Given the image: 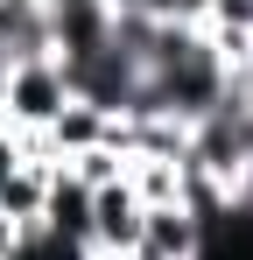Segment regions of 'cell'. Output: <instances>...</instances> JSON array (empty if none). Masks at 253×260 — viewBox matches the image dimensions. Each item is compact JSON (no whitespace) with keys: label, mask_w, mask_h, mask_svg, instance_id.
Returning a JSON list of instances; mask_svg holds the SVG:
<instances>
[{"label":"cell","mask_w":253,"mask_h":260,"mask_svg":"<svg viewBox=\"0 0 253 260\" xmlns=\"http://www.w3.org/2000/svg\"><path fill=\"white\" fill-rule=\"evenodd\" d=\"M71 106V71L56 56L14 63L7 71V99H0V127L7 134H49V120Z\"/></svg>","instance_id":"6da1fadb"},{"label":"cell","mask_w":253,"mask_h":260,"mask_svg":"<svg viewBox=\"0 0 253 260\" xmlns=\"http://www.w3.org/2000/svg\"><path fill=\"white\" fill-rule=\"evenodd\" d=\"M141 218L148 204L134 197V183H106V190H91V225H84V253L91 260H134L141 246Z\"/></svg>","instance_id":"7a4b0ae2"},{"label":"cell","mask_w":253,"mask_h":260,"mask_svg":"<svg viewBox=\"0 0 253 260\" xmlns=\"http://www.w3.org/2000/svg\"><path fill=\"white\" fill-rule=\"evenodd\" d=\"M42 14H49V56L56 63H84L113 36V0H42Z\"/></svg>","instance_id":"3957f363"},{"label":"cell","mask_w":253,"mask_h":260,"mask_svg":"<svg viewBox=\"0 0 253 260\" xmlns=\"http://www.w3.org/2000/svg\"><path fill=\"white\" fill-rule=\"evenodd\" d=\"M204 218L190 211V204H162V211L141 218V246L134 260H204Z\"/></svg>","instance_id":"277c9868"},{"label":"cell","mask_w":253,"mask_h":260,"mask_svg":"<svg viewBox=\"0 0 253 260\" xmlns=\"http://www.w3.org/2000/svg\"><path fill=\"white\" fill-rule=\"evenodd\" d=\"M42 148H49V162L64 169V162H78V155H91V148H113V120L99 113V106H64L56 120H49V134H42Z\"/></svg>","instance_id":"5b68a950"},{"label":"cell","mask_w":253,"mask_h":260,"mask_svg":"<svg viewBox=\"0 0 253 260\" xmlns=\"http://www.w3.org/2000/svg\"><path fill=\"white\" fill-rule=\"evenodd\" d=\"M0 56L7 63L49 56V14H42V0H0Z\"/></svg>","instance_id":"8992f818"},{"label":"cell","mask_w":253,"mask_h":260,"mask_svg":"<svg viewBox=\"0 0 253 260\" xmlns=\"http://www.w3.org/2000/svg\"><path fill=\"white\" fill-rule=\"evenodd\" d=\"M36 225H42V232H56V239H71V246H84V225H91V190H84V183H71V176L56 169Z\"/></svg>","instance_id":"52a82bcc"},{"label":"cell","mask_w":253,"mask_h":260,"mask_svg":"<svg viewBox=\"0 0 253 260\" xmlns=\"http://www.w3.org/2000/svg\"><path fill=\"white\" fill-rule=\"evenodd\" d=\"M49 176H56V162H14L7 169V183H0V211L14 218V225H36L42 218V197H49Z\"/></svg>","instance_id":"ba28073f"},{"label":"cell","mask_w":253,"mask_h":260,"mask_svg":"<svg viewBox=\"0 0 253 260\" xmlns=\"http://www.w3.org/2000/svg\"><path fill=\"white\" fill-rule=\"evenodd\" d=\"M126 183H134V197H141L148 211L190 204V176H183V162H126Z\"/></svg>","instance_id":"9c48e42d"},{"label":"cell","mask_w":253,"mask_h":260,"mask_svg":"<svg viewBox=\"0 0 253 260\" xmlns=\"http://www.w3.org/2000/svg\"><path fill=\"white\" fill-rule=\"evenodd\" d=\"M64 176L84 183V190H106V183L126 176V155H120V148H91V155H78V162H64Z\"/></svg>","instance_id":"30bf717a"},{"label":"cell","mask_w":253,"mask_h":260,"mask_svg":"<svg viewBox=\"0 0 253 260\" xmlns=\"http://www.w3.org/2000/svg\"><path fill=\"white\" fill-rule=\"evenodd\" d=\"M21 232H28V225H14V218L0 211V260H14V246H21Z\"/></svg>","instance_id":"8fae6325"},{"label":"cell","mask_w":253,"mask_h":260,"mask_svg":"<svg viewBox=\"0 0 253 260\" xmlns=\"http://www.w3.org/2000/svg\"><path fill=\"white\" fill-rule=\"evenodd\" d=\"M14 162H21V141L0 127V183H7V169H14Z\"/></svg>","instance_id":"7c38bea8"},{"label":"cell","mask_w":253,"mask_h":260,"mask_svg":"<svg viewBox=\"0 0 253 260\" xmlns=\"http://www.w3.org/2000/svg\"><path fill=\"white\" fill-rule=\"evenodd\" d=\"M7 71H14V63H7V56H0V99H7Z\"/></svg>","instance_id":"4fadbf2b"}]
</instances>
